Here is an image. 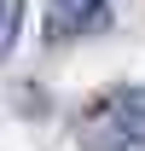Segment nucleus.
<instances>
[{
	"label": "nucleus",
	"instance_id": "obj_2",
	"mask_svg": "<svg viewBox=\"0 0 145 151\" xmlns=\"http://www.w3.org/2000/svg\"><path fill=\"white\" fill-rule=\"evenodd\" d=\"M52 35H99L110 29V0H47Z\"/></svg>",
	"mask_w": 145,
	"mask_h": 151
},
{
	"label": "nucleus",
	"instance_id": "obj_1",
	"mask_svg": "<svg viewBox=\"0 0 145 151\" xmlns=\"http://www.w3.org/2000/svg\"><path fill=\"white\" fill-rule=\"evenodd\" d=\"M75 139H87V145H145V87H116V93L93 99L75 122Z\"/></svg>",
	"mask_w": 145,
	"mask_h": 151
},
{
	"label": "nucleus",
	"instance_id": "obj_3",
	"mask_svg": "<svg viewBox=\"0 0 145 151\" xmlns=\"http://www.w3.org/2000/svg\"><path fill=\"white\" fill-rule=\"evenodd\" d=\"M18 29H23V0H0V58L12 52Z\"/></svg>",
	"mask_w": 145,
	"mask_h": 151
}]
</instances>
